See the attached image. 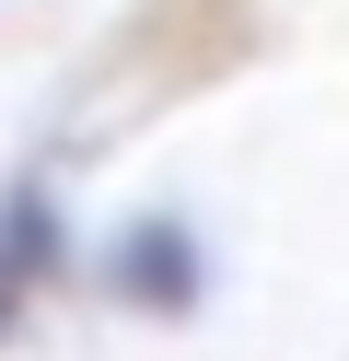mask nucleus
<instances>
[{
    "instance_id": "obj_1",
    "label": "nucleus",
    "mask_w": 349,
    "mask_h": 361,
    "mask_svg": "<svg viewBox=\"0 0 349 361\" xmlns=\"http://www.w3.org/2000/svg\"><path fill=\"white\" fill-rule=\"evenodd\" d=\"M35 245H47L35 221H0V303H12V291H23V268H35Z\"/></svg>"
}]
</instances>
